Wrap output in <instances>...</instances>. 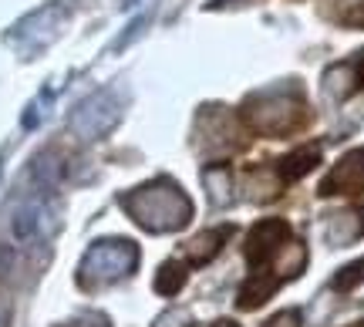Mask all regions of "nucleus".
<instances>
[{
  "label": "nucleus",
  "instance_id": "obj_9",
  "mask_svg": "<svg viewBox=\"0 0 364 327\" xmlns=\"http://www.w3.org/2000/svg\"><path fill=\"white\" fill-rule=\"evenodd\" d=\"M156 327H193V324H189V317H186V314H176V311H172V314L159 317Z\"/></svg>",
  "mask_w": 364,
  "mask_h": 327
},
{
  "label": "nucleus",
  "instance_id": "obj_3",
  "mask_svg": "<svg viewBox=\"0 0 364 327\" xmlns=\"http://www.w3.org/2000/svg\"><path fill=\"white\" fill-rule=\"evenodd\" d=\"M300 112H304V102H300L297 88H273V92H263L260 98H253L250 105V118L260 132H270V135H284L287 129H294L300 122Z\"/></svg>",
  "mask_w": 364,
  "mask_h": 327
},
{
  "label": "nucleus",
  "instance_id": "obj_8",
  "mask_svg": "<svg viewBox=\"0 0 364 327\" xmlns=\"http://www.w3.org/2000/svg\"><path fill=\"white\" fill-rule=\"evenodd\" d=\"M182 280H186V274H182V267H162V274H159L156 280V287L162 290V294H172V290H179L182 287Z\"/></svg>",
  "mask_w": 364,
  "mask_h": 327
},
{
  "label": "nucleus",
  "instance_id": "obj_7",
  "mask_svg": "<svg viewBox=\"0 0 364 327\" xmlns=\"http://www.w3.org/2000/svg\"><path fill=\"white\" fill-rule=\"evenodd\" d=\"M314 162H317V152H314V149H304V152H297V156L284 159V176L287 179H297V176H304V172L311 169Z\"/></svg>",
  "mask_w": 364,
  "mask_h": 327
},
{
  "label": "nucleus",
  "instance_id": "obj_2",
  "mask_svg": "<svg viewBox=\"0 0 364 327\" xmlns=\"http://www.w3.org/2000/svg\"><path fill=\"white\" fill-rule=\"evenodd\" d=\"M139 263V250L125 243V240H102L85 253L81 260V284L85 287H102L112 280L129 277Z\"/></svg>",
  "mask_w": 364,
  "mask_h": 327
},
{
  "label": "nucleus",
  "instance_id": "obj_6",
  "mask_svg": "<svg viewBox=\"0 0 364 327\" xmlns=\"http://www.w3.org/2000/svg\"><path fill=\"white\" fill-rule=\"evenodd\" d=\"M11 230H14V236H17L21 243L38 240L41 233H48V230H51V210L44 206V199H31V203H24L21 210L14 213Z\"/></svg>",
  "mask_w": 364,
  "mask_h": 327
},
{
  "label": "nucleus",
  "instance_id": "obj_11",
  "mask_svg": "<svg viewBox=\"0 0 364 327\" xmlns=\"http://www.w3.org/2000/svg\"><path fill=\"white\" fill-rule=\"evenodd\" d=\"M216 327H233V324H216Z\"/></svg>",
  "mask_w": 364,
  "mask_h": 327
},
{
  "label": "nucleus",
  "instance_id": "obj_4",
  "mask_svg": "<svg viewBox=\"0 0 364 327\" xmlns=\"http://www.w3.org/2000/svg\"><path fill=\"white\" fill-rule=\"evenodd\" d=\"M118 115H122V105H118L115 92H98L85 98L78 112L71 115V132L81 139H102L108 129H115Z\"/></svg>",
  "mask_w": 364,
  "mask_h": 327
},
{
  "label": "nucleus",
  "instance_id": "obj_1",
  "mask_svg": "<svg viewBox=\"0 0 364 327\" xmlns=\"http://www.w3.org/2000/svg\"><path fill=\"white\" fill-rule=\"evenodd\" d=\"M122 206L132 213V220L152 230V233H169L189 223L193 216V203L186 193H179V186H172L169 179L139 186L135 193L122 196Z\"/></svg>",
  "mask_w": 364,
  "mask_h": 327
},
{
  "label": "nucleus",
  "instance_id": "obj_10",
  "mask_svg": "<svg viewBox=\"0 0 364 327\" xmlns=\"http://www.w3.org/2000/svg\"><path fill=\"white\" fill-rule=\"evenodd\" d=\"M68 327H108V321L105 317H81V321H75V324Z\"/></svg>",
  "mask_w": 364,
  "mask_h": 327
},
{
  "label": "nucleus",
  "instance_id": "obj_5",
  "mask_svg": "<svg viewBox=\"0 0 364 327\" xmlns=\"http://www.w3.org/2000/svg\"><path fill=\"white\" fill-rule=\"evenodd\" d=\"M358 189H364V149L341 159V166H334V172L321 186L324 196H331V193H358Z\"/></svg>",
  "mask_w": 364,
  "mask_h": 327
}]
</instances>
